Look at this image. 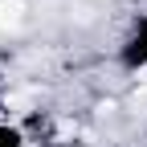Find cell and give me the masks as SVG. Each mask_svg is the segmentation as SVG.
Masks as SVG:
<instances>
[{
    "mask_svg": "<svg viewBox=\"0 0 147 147\" xmlns=\"http://www.w3.org/2000/svg\"><path fill=\"white\" fill-rule=\"evenodd\" d=\"M21 12H25V0H0V33L21 25Z\"/></svg>",
    "mask_w": 147,
    "mask_h": 147,
    "instance_id": "cell-1",
    "label": "cell"
},
{
    "mask_svg": "<svg viewBox=\"0 0 147 147\" xmlns=\"http://www.w3.org/2000/svg\"><path fill=\"white\" fill-rule=\"evenodd\" d=\"M12 115H29V110L37 106V90H16V94H8V102H4Z\"/></svg>",
    "mask_w": 147,
    "mask_h": 147,
    "instance_id": "cell-2",
    "label": "cell"
}]
</instances>
